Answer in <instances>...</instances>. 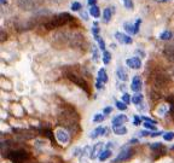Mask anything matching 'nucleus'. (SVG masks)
Segmentation results:
<instances>
[{
    "instance_id": "obj_1",
    "label": "nucleus",
    "mask_w": 174,
    "mask_h": 163,
    "mask_svg": "<svg viewBox=\"0 0 174 163\" xmlns=\"http://www.w3.org/2000/svg\"><path fill=\"white\" fill-rule=\"evenodd\" d=\"M55 39H57L58 41L63 45H67V46H71V47H80L82 44H84V36H82L80 33L76 31H62V33H58L53 36Z\"/></svg>"
},
{
    "instance_id": "obj_2",
    "label": "nucleus",
    "mask_w": 174,
    "mask_h": 163,
    "mask_svg": "<svg viewBox=\"0 0 174 163\" xmlns=\"http://www.w3.org/2000/svg\"><path fill=\"white\" fill-rule=\"evenodd\" d=\"M58 121L67 127V128H73L74 126L78 125L79 122V115L74 109H64L61 111V114L58 115Z\"/></svg>"
},
{
    "instance_id": "obj_3",
    "label": "nucleus",
    "mask_w": 174,
    "mask_h": 163,
    "mask_svg": "<svg viewBox=\"0 0 174 163\" xmlns=\"http://www.w3.org/2000/svg\"><path fill=\"white\" fill-rule=\"evenodd\" d=\"M70 21H73V16L67 12H63V13L53 16L52 18H50V21L45 23V28L48 30L55 29V28H59V27L65 26V24L69 23Z\"/></svg>"
},
{
    "instance_id": "obj_4",
    "label": "nucleus",
    "mask_w": 174,
    "mask_h": 163,
    "mask_svg": "<svg viewBox=\"0 0 174 163\" xmlns=\"http://www.w3.org/2000/svg\"><path fill=\"white\" fill-rule=\"evenodd\" d=\"M154 85L157 88H163V87H167L169 84V76L167 72H163V71H156L154 76Z\"/></svg>"
},
{
    "instance_id": "obj_5",
    "label": "nucleus",
    "mask_w": 174,
    "mask_h": 163,
    "mask_svg": "<svg viewBox=\"0 0 174 163\" xmlns=\"http://www.w3.org/2000/svg\"><path fill=\"white\" fill-rule=\"evenodd\" d=\"M9 160H11L12 162L15 163H23L24 161H27L29 158V153L27 151H24V150H12L9 152V155L6 156Z\"/></svg>"
},
{
    "instance_id": "obj_6",
    "label": "nucleus",
    "mask_w": 174,
    "mask_h": 163,
    "mask_svg": "<svg viewBox=\"0 0 174 163\" xmlns=\"http://www.w3.org/2000/svg\"><path fill=\"white\" fill-rule=\"evenodd\" d=\"M43 3L44 0H18V6L24 11H34L38 10Z\"/></svg>"
},
{
    "instance_id": "obj_7",
    "label": "nucleus",
    "mask_w": 174,
    "mask_h": 163,
    "mask_svg": "<svg viewBox=\"0 0 174 163\" xmlns=\"http://www.w3.org/2000/svg\"><path fill=\"white\" fill-rule=\"evenodd\" d=\"M67 77L71 81V82H74L75 85H78L79 87H81L82 89H84V92L89 94V87H88V84H87V81L85 79H82L81 76H78L76 74H73V72L67 74Z\"/></svg>"
},
{
    "instance_id": "obj_8",
    "label": "nucleus",
    "mask_w": 174,
    "mask_h": 163,
    "mask_svg": "<svg viewBox=\"0 0 174 163\" xmlns=\"http://www.w3.org/2000/svg\"><path fill=\"white\" fill-rule=\"evenodd\" d=\"M133 152L134 151L132 148H127V146H125V148L120 151V153L117 155V157L115 158L114 163H121V162H125V161L129 160L132 157V155H133Z\"/></svg>"
},
{
    "instance_id": "obj_9",
    "label": "nucleus",
    "mask_w": 174,
    "mask_h": 163,
    "mask_svg": "<svg viewBox=\"0 0 174 163\" xmlns=\"http://www.w3.org/2000/svg\"><path fill=\"white\" fill-rule=\"evenodd\" d=\"M56 138H57V140L62 143V144H67L70 139V137H69V132L68 130H65L64 128H58L56 130Z\"/></svg>"
},
{
    "instance_id": "obj_10",
    "label": "nucleus",
    "mask_w": 174,
    "mask_h": 163,
    "mask_svg": "<svg viewBox=\"0 0 174 163\" xmlns=\"http://www.w3.org/2000/svg\"><path fill=\"white\" fill-rule=\"evenodd\" d=\"M106 82H108V74H106V71L102 68L98 71V79H97V84H96L97 89H102Z\"/></svg>"
},
{
    "instance_id": "obj_11",
    "label": "nucleus",
    "mask_w": 174,
    "mask_h": 163,
    "mask_svg": "<svg viewBox=\"0 0 174 163\" xmlns=\"http://www.w3.org/2000/svg\"><path fill=\"white\" fill-rule=\"evenodd\" d=\"M142 86H143V82H142V77H140L139 75H136L133 77V80H132V85H131V88L132 91L138 93L140 92V89H142Z\"/></svg>"
},
{
    "instance_id": "obj_12",
    "label": "nucleus",
    "mask_w": 174,
    "mask_h": 163,
    "mask_svg": "<svg viewBox=\"0 0 174 163\" xmlns=\"http://www.w3.org/2000/svg\"><path fill=\"white\" fill-rule=\"evenodd\" d=\"M126 64L131 69H140L142 68V61L138 57H132V58L126 59Z\"/></svg>"
},
{
    "instance_id": "obj_13",
    "label": "nucleus",
    "mask_w": 174,
    "mask_h": 163,
    "mask_svg": "<svg viewBox=\"0 0 174 163\" xmlns=\"http://www.w3.org/2000/svg\"><path fill=\"white\" fill-rule=\"evenodd\" d=\"M115 39L117 40L119 42H121V44H128V45L132 44V38L129 35H127V34L120 33V31L115 33Z\"/></svg>"
},
{
    "instance_id": "obj_14",
    "label": "nucleus",
    "mask_w": 174,
    "mask_h": 163,
    "mask_svg": "<svg viewBox=\"0 0 174 163\" xmlns=\"http://www.w3.org/2000/svg\"><path fill=\"white\" fill-rule=\"evenodd\" d=\"M114 13H115V7H114V6H108L106 9L104 10V12H103V21H104L105 23L110 22Z\"/></svg>"
},
{
    "instance_id": "obj_15",
    "label": "nucleus",
    "mask_w": 174,
    "mask_h": 163,
    "mask_svg": "<svg viewBox=\"0 0 174 163\" xmlns=\"http://www.w3.org/2000/svg\"><path fill=\"white\" fill-rule=\"evenodd\" d=\"M127 121H128V117L126 115H122V114H120V115H117L116 117L113 118L111 123H113V126H122V125H125Z\"/></svg>"
},
{
    "instance_id": "obj_16",
    "label": "nucleus",
    "mask_w": 174,
    "mask_h": 163,
    "mask_svg": "<svg viewBox=\"0 0 174 163\" xmlns=\"http://www.w3.org/2000/svg\"><path fill=\"white\" fill-rule=\"evenodd\" d=\"M163 56L169 62H174V46H166L163 48Z\"/></svg>"
},
{
    "instance_id": "obj_17",
    "label": "nucleus",
    "mask_w": 174,
    "mask_h": 163,
    "mask_svg": "<svg viewBox=\"0 0 174 163\" xmlns=\"http://www.w3.org/2000/svg\"><path fill=\"white\" fill-rule=\"evenodd\" d=\"M116 76H117V79L120 81H127L128 80V74L123 67H119L116 69Z\"/></svg>"
},
{
    "instance_id": "obj_18",
    "label": "nucleus",
    "mask_w": 174,
    "mask_h": 163,
    "mask_svg": "<svg viewBox=\"0 0 174 163\" xmlns=\"http://www.w3.org/2000/svg\"><path fill=\"white\" fill-rule=\"evenodd\" d=\"M102 146H103V143H97L94 146H93V149H92V151H91V158H96L98 155H101L102 152H101V150H102Z\"/></svg>"
},
{
    "instance_id": "obj_19",
    "label": "nucleus",
    "mask_w": 174,
    "mask_h": 163,
    "mask_svg": "<svg viewBox=\"0 0 174 163\" xmlns=\"http://www.w3.org/2000/svg\"><path fill=\"white\" fill-rule=\"evenodd\" d=\"M104 130H105V128H103V127H97V128H94L92 132H91V134H89V137H91V139H96V138H98L99 135H104Z\"/></svg>"
},
{
    "instance_id": "obj_20",
    "label": "nucleus",
    "mask_w": 174,
    "mask_h": 163,
    "mask_svg": "<svg viewBox=\"0 0 174 163\" xmlns=\"http://www.w3.org/2000/svg\"><path fill=\"white\" fill-rule=\"evenodd\" d=\"M143 99H144V95L142 94V93H136L133 97H132V103H133L136 107L137 105H142V103H143Z\"/></svg>"
},
{
    "instance_id": "obj_21",
    "label": "nucleus",
    "mask_w": 174,
    "mask_h": 163,
    "mask_svg": "<svg viewBox=\"0 0 174 163\" xmlns=\"http://www.w3.org/2000/svg\"><path fill=\"white\" fill-rule=\"evenodd\" d=\"M113 130L115 134L117 135H125L127 134V128L123 126H113Z\"/></svg>"
},
{
    "instance_id": "obj_22",
    "label": "nucleus",
    "mask_w": 174,
    "mask_h": 163,
    "mask_svg": "<svg viewBox=\"0 0 174 163\" xmlns=\"http://www.w3.org/2000/svg\"><path fill=\"white\" fill-rule=\"evenodd\" d=\"M123 28H125V30L128 33V34H137V30H136V26L132 23H123Z\"/></svg>"
},
{
    "instance_id": "obj_23",
    "label": "nucleus",
    "mask_w": 174,
    "mask_h": 163,
    "mask_svg": "<svg viewBox=\"0 0 174 163\" xmlns=\"http://www.w3.org/2000/svg\"><path fill=\"white\" fill-rule=\"evenodd\" d=\"M89 15L93 16L94 18H98L99 16H101V10H99V7H98L97 5L91 6V7H89Z\"/></svg>"
},
{
    "instance_id": "obj_24",
    "label": "nucleus",
    "mask_w": 174,
    "mask_h": 163,
    "mask_svg": "<svg viewBox=\"0 0 174 163\" xmlns=\"http://www.w3.org/2000/svg\"><path fill=\"white\" fill-rule=\"evenodd\" d=\"M173 38V33L169 31V30H164L161 33V35H160V39L163 40V41H168V40H171Z\"/></svg>"
},
{
    "instance_id": "obj_25",
    "label": "nucleus",
    "mask_w": 174,
    "mask_h": 163,
    "mask_svg": "<svg viewBox=\"0 0 174 163\" xmlns=\"http://www.w3.org/2000/svg\"><path fill=\"white\" fill-rule=\"evenodd\" d=\"M110 156H111V150L106 149L105 151H103L101 155H99V160H101V161H106Z\"/></svg>"
},
{
    "instance_id": "obj_26",
    "label": "nucleus",
    "mask_w": 174,
    "mask_h": 163,
    "mask_svg": "<svg viewBox=\"0 0 174 163\" xmlns=\"http://www.w3.org/2000/svg\"><path fill=\"white\" fill-rule=\"evenodd\" d=\"M110 62H111V53L109 51H104V53H103V63L105 65H108Z\"/></svg>"
},
{
    "instance_id": "obj_27",
    "label": "nucleus",
    "mask_w": 174,
    "mask_h": 163,
    "mask_svg": "<svg viewBox=\"0 0 174 163\" xmlns=\"http://www.w3.org/2000/svg\"><path fill=\"white\" fill-rule=\"evenodd\" d=\"M94 39H96V41H98V44H99V48L103 50V51H105V42H104V40L101 38V35L94 36Z\"/></svg>"
},
{
    "instance_id": "obj_28",
    "label": "nucleus",
    "mask_w": 174,
    "mask_h": 163,
    "mask_svg": "<svg viewBox=\"0 0 174 163\" xmlns=\"http://www.w3.org/2000/svg\"><path fill=\"white\" fill-rule=\"evenodd\" d=\"M122 3H123V6H125L126 9H128V10H133L134 5H133V1H132V0H122Z\"/></svg>"
},
{
    "instance_id": "obj_29",
    "label": "nucleus",
    "mask_w": 174,
    "mask_h": 163,
    "mask_svg": "<svg viewBox=\"0 0 174 163\" xmlns=\"http://www.w3.org/2000/svg\"><path fill=\"white\" fill-rule=\"evenodd\" d=\"M115 105H116V108H117L119 110H121V111H123V110L127 109V104L123 103V102H116Z\"/></svg>"
},
{
    "instance_id": "obj_30",
    "label": "nucleus",
    "mask_w": 174,
    "mask_h": 163,
    "mask_svg": "<svg viewBox=\"0 0 174 163\" xmlns=\"http://www.w3.org/2000/svg\"><path fill=\"white\" fill-rule=\"evenodd\" d=\"M81 9H82L81 3L75 1V3H73V4H71V10H73V11H80Z\"/></svg>"
},
{
    "instance_id": "obj_31",
    "label": "nucleus",
    "mask_w": 174,
    "mask_h": 163,
    "mask_svg": "<svg viewBox=\"0 0 174 163\" xmlns=\"http://www.w3.org/2000/svg\"><path fill=\"white\" fill-rule=\"evenodd\" d=\"M163 139H164L166 141H171V140H173V139H174V133H173V132H167V133L163 135Z\"/></svg>"
},
{
    "instance_id": "obj_32",
    "label": "nucleus",
    "mask_w": 174,
    "mask_h": 163,
    "mask_svg": "<svg viewBox=\"0 0 174 163\" xmlns=\"http://www.w3.org/2000/svg\"><path fill=\"white\" fill-rule=\"evenodd\" d=\"M92 33H93V35H94V36L99 35V24H98V22H94V23H93Z\"/></svg>"
},
{
    "instance_id": "obj_33",
    "label": "nucleus",
    "mask_w": 174,
    "mask_h": 163,
    "mask_svg": "<svg viewBox=\"0 0 174 163\" xmlns=\"http://www.w3.org/2000/svg\"><path fill=\"white\" fill-rule=\"evenodd\" d=\"M122 102H123V103H126V104L128 105V104H129V102H132L131 95H129L128 93H123V95H122Z\"/></svg>"
},
{
    "instance_id": "obj_34",
    "label": "nucleus",
    "mask_w": 174,
    "mask_h": 163,
    "mask_svg": "<svg viewBox=\"0 0 174 163\" xmlns=\"http://www.w3.org/2000/svg\"><path fill=\"white\" fill-rule=\"evenodd\" d=\"M104 121V115L102 114H96L93 116V122H103Z\"/></svg>"
},
{
    "instance_id": "obj_35",
    "label": "nucleus",
    "mask_w": 174,
    "mask_h": 163,
    "mask_svg": "<svg viewBox=\"0 0 174 163\" xmlns=\"http://www.w3.org/2000/svg\"><path fill=\"white\" fill-rule=\"evenodd\" d=\"M144 127H145L146 129H151V130H155V129H156L155 123H151V122H145V123H144Z\"/></svg>"
},
{
    "instance_id": "obj_36",
    "label": "nucleus",
    "mask_w": 174,
    "mask_h": 163,
    "mask_svg": "<svg viewBox=\"0 0 174 163\" xmlns=\"http://www.w3.org/2000/svg\"><path fill=\"white\" fill-rule=\"evenodd\" d=\"M92 52H93V61H98L99 58V53H98V48L96 46H92Z\"/></svg>"
},
{
    "instance_id": "obj_37",
    "label": "nucleus",
    "mask_w": 174,
    "mask_h": 163,
    "mask_svg": "<svg viewBox=\"0 0 174 163\" xmlns=\"http://www.w3.org/2000/svg\"><path fill=\"white\" fill-rule=\"evenodd\" d=\"M151 149L152 150H159V149H163V146H162L161 143H155V144L151 145Z\"/></svg>"
},
{
    "instance_id": "obj_38",
    "label": "nucleus",
    "mask_w": 174,
    "mask_h": 163,
    "mask_svg": "<svg viewBox=\"0 0 174 163\" xmlns=\"http://www.w3.org/2000/svg\"><path fill=\"white\" fill-rule=\"evenodd\" d=\"M140 121H142V118L136 115L134 118H133V125H134V126H139V125H140Z\"/></svg>"
},
{
    "instance_id": "obj_39",
    "label": "nucleus",
    "mask_w": 174,
    "mask_h": 163,
    "mask_svg": "<svg viewBox=\"0 0 174 163\" xmlns=\"http://www.w3.org/2000/svg\"><path fill=\"white\" fill-rule=\"evenodd\" d=\"M113 111V108H110V107H108V108H105L104 110H103V114L104 115H108V114H110Z\"/></svg>"
},
{
    "instance_id": "obj_40",
    "label": "nucleus",
    "mask_w": 174,
    "mask_h": 163,
    "mask_svg": "<svg viewBox=\"0 0 174 163\" xmlns=\"http://www.w3.org/2000/svg\"><path fill=\"white\" fill-rule=\"evenodd\" d=\"M150 134H151V133H149L147 130H142V132L139 133L140 137H147V135H150Z\"/></svg>"
},
{
    "instance_id": "obj_41",
    "label": "nucleus",
    "mask_w": 174,
    "mask_h": 163,
    "mask_svg": "<svg viewBox=\"0 0 174 163\" xmlns=\"http://www.w3.org/2000/svg\"><path fill=\"white\" fill-rule=\"evenodd\" d=\"M143 120H144L145 122H151V123H155V125H157V122H156V121H154V120H151L150 117H143Z\"/></svg>"
},
{
    "instance_id": "obj_42",
    "label": "nucleus",
    "mask_w": 174,
    "mask_h": 163,
    "mask_svg": "<svg viewBox=\"0 0 174 163\" xmlns=\"http://www.w3.org/2000/svg\"><path fill=\"white\" fill-rule=\"evenodd\" d=\"M166 111H167V108H166V107H164V108H162V109H160V110H159V111H157V112H159V114H160V115H161V116H163V114H164Z\"/></svg>"
},
{
    "instance_id": "obj_43",
    "label": "nucleus",
    "mask_w": 174,
    "mask_h": 163,
    "mask_svg": "<svg viewBox=\"0 0 174 163\" xmlns=\"http://www.w3.org/2000/svg\"><path fill=\"white\" fill-rule=\"evenodd\" d=\"M96 1H97V0H87V4H88L89 6H94V5H96Z\"/></svg>"
},
{
    "instance_id": "obj_44",
    "label": "nucleus",
    "mask_w": 174,
    "mask_h": 163,
    "mask_svg": "<svg viewBox=\"0 0 174 163\" xmlns=\"http://www.w3.org/2000/svg\"><path fill=\"white\" fill-rule=\"evenodd\" d=\"M161 134H162V132H154V133L150 134V137H159V135H161Z\"/></svg>"
},
{
    "instance_id": "obj_45",
    "label": "nucleus",
    "mask_w": 174,
    "mask_h": 163,
    "mask_svg": "<svg viewBox=\"0 0 174 163\" xmlns=\"http://www.w3.org/2000/svg\"><path fill=\"white\" fill-rule=\"evenodd\" d=\"M155 1H157V3H171L172 0H155Z\"/></svg>"
},
{
    "instance_id": "obj_46",
    "label": "nucleus",
    "mask_w": 174,
    "mask_h": 163,
    "mask_svg": "<svg viewBox=\"0 0 174 163\" xmlns=\"http://www.w3.org/2000/svg\"><path fill=\"white\" fill-rule=\"evenodd\" d=\"M0 1H1V4L4 5V4H6V3H7V0H0Z\"/></svg>"
},
{
    "instance_id": "obj_47",
    "label": "nucleus",
    "mask_w": 174,
    "mask_h": 163,
    "mask_svg": "<svg viewBox=\"0 0 174 163\" xmlns=\"http://www.w3.org/2000/svg\"><path fill=\"white\" fill-rule=\"evenodd\" d=\"M173 114H174V109H173ZM173 117H174V115H173Z\"/></svg>"
}]
</instances>
